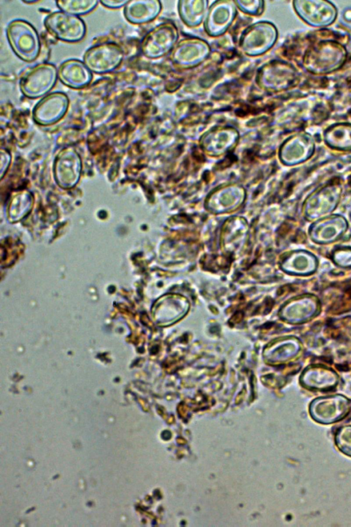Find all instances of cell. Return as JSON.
Returning <instances> with one entry per match:
<instances>
[{
  "label": "cell",
  "instance_id": "obj_18",
  "mask_svg": "<svg viewBox=\"0 0 351 527\" xmlns=\"http://www.w3.org/2000/svg\"><path fill=\"white\" fill-rule=\"evenodd\" d=\"M291 271L299 274H308L315 270L316 259L308 252L300 251L293 255Z\"/></svg>",
  "mask_w": 351,
  "mask_h": 527
},
{
  "label": "cell",
  "instance_id": "obj_6",
  "mask_svg": "<svg viewBox=\"0 0 351 527\" xmlns=\"http://www.w3.org/2000/svg\"><path fill=\"white\" fill-rule=\"evenodd\" d=\"M340 196L341 188L338 185H330L320 188L306 199L304 215L309 220L328 216L337 207Z\"/></svg>",
  "mask_w": 351,
  "mask_h": 527
},
{
  "label": "cell",
  "instance_id": "obj_22",
  "mask_svg": "<svg viewBox=\"0 0 351 527\" xmlns=\"http://www.w3.org/2000/svg\"><path fill=\"white\" fill-rule=\"evenodd\" d=\"M128 1L125 0H104V1H100L99 3H101L104 7H106L110 9H117L120 8L121 7H124L125 4L128 3Z\"/></svg>",
  "mask_w": 351,
  "mask_h": 527
},
{
  "label": "cell",
  "instance_id": "obj_21",
  "mask_svg": "<svg viewBox=\"0 0 351 527\" xmlns=\"http://www.w3.org/2000/svg\"><path fill=\"white\" fill-rule=\"evenodd\" d=\"M334 260L339 266H351V248H342L337 250L334 253Z\"/></svg>",
  "mask_w": 351,
  "mask_h": 527
},
{
  "label": "cell",
  "instance_id": "obj_17",
  "mask_svg": "<svg viewBox=\"0 0 351 527\" xmlns=\"http://www.w3.org/2000/svg\"><path fill=\"white\" fill-rule=\"evenodd\" d=\"M32 198L27 192L19 193L11 202L9 208V216L11 221H18L23 218L31 209Z\"/></svg>",
  "mask_w": 351,
  "mask_h": 527
},
{
  "label": "cell",
  "instance_id": "obj_1",
  "mask_svg": "<svg viewBox=\"0 0 351 527\" xmlns=\"http://www.w3.org/2000/svg\"><path fill=\"white\" fill-rule=\"evenodd\" d=\"M6 36L13 51L21 60L30 62L39 56V36L29 22L22 19L12 21L7 26Z\"/></svg>",
  "mask_w": 351,
  "mask_h": 527
},
{
  "label": "cell",
  "instance_id": "obj_12",
  "mask_svg": "<svg viewBox=\"0 0 351 527\" xmlns=\"http://www.w3.org/2000/svg\"><path fill=\"white\" fill-rule=\"evenodd\" d=\"M60 80L73 89H80L90 84L93 79L92 72L83 61L69 59L63 62L58 70Z\"/></svg>",
  "mask_w": 351,
  "mask_h": 527
},
{
  "label": "cell",
  "instance_id": "obj_3",
  "mask_svg": "<svg viewBox=\"0 0 351 527\" xmlns=\"http://www.w3.org/2000/svg\"><path fill=\"white\" fill-rule=\"evenodd\" d=\"M44 25L51 34L67 43L81 41L86 33V24L80 16L61 10L48 14Z\"/></svg>",
  "mask_w": 351,
  "mask_h": 527
},
{
  "label": "cell",
  "instance_id": "obj_9",
  "mask_svg": "<svg viewBox=\"0 0 351 527\" xmlns=\"http://www.w3.org/2000/svg\"><path fill=\"white\" fill-rule=\"evenodd\" d=\"M350 410L349 401L342 396H330L314 400L310 413L316 421L332 423L343 418Z\"/></svg>",
  "mask_w": 351,
  "mask_h": 527
},
{
  "label": "cell",
  "instance_id": "obj_13",
  "mask_svg": "<svg viewBox=\"0 0 351 527\" xmlns=\"http://www.w3.org/2000/svg\"><path fill=\"white\" fill-rule=\"evenodd\" d=\"M314 150L312 137L306 134H299L286 144L284 150V160L289 164H298L310 158Z\"/></svg>",
  "mask_w": 351,
  "mask_h": 527
},
{
  "label": "cell",
  "instance_id": "obj_11",
  "mask_svg": "<svg viewBox=\"0 0 351 527\" xmlns=\"http://www.w3.org/2000/svg\"><path fill=\"white\" fill-rule=\"evenodd\" d=\"M347 227V221L343 216L332 215L315 222L310 227L309 235L315 242L328 244L340 237Z\"/></svg>",
  "mask_w": 351,
  "mask_h": 527
},
{
  "label": "cell",
  "instance_id": "obj_10",
  "mask_svg": "<svg viewBox=\"0 0 351 527\" xmlns=\"http://www.w3.org/2000/svg\"><path fill=\"white\" fill-rule=\"evenodd\" d=\"M81 160L77 152L71 148L63 149L56 161V178L59 185L69 188L78 181L81 171Z\"/></svg>",
  "mask_w": 351,
  "mask_h": 527
},
{
  "label": "cell",
  "instance_id": "obj_19",
  "mask_svg": "<svg viewBox=\"0 0 351 527\" xmlns=\"http://www.w3.org/2000/svg\"><path fill=\"white\" fill-rule=\"evenodd\" d=\"M310 372L313 373V379H304V380L305 385L312 388H324L335 384L329 381L321 378L337 379L335 374L330 373L328 370L326 369L315 368L313 369Z\"/></svg>",
  "mask_w": 351,
  "mask_h": 527
},
{
  "label": "cell",
  "instance_id": "obj_8",
  "mask_svg": "<svg viewBox=\"0 0 351 527\" xmlns=\"http://www.w3.org/2000/svg\"><path fill=\"white\" fill-rule=\"evenodd\" d=\"M295 12L308 24L315 27L330 25L337 16L333 4L327 1L302 0L293 2Z\"/></svg>",
  "mask_w": 351,
  "mask_h": 527
},
{
  "label": "cell",
  "instance_id": "obj_4",
  "mask_svg": "<svg viewBox=\"0 0 351 527\" xmlns=\"http://www.w3.org/2000/svg\"><path fill=\"white\" fill-rule=\"evenodd\" d=\"M58 78V70L53 64L40 63L24 74L20 80V89L27 97L39 98L52 89Z\"/></svg>",
  "mask_w": 351,
  "mask_h": 527
},
{
  "label": "cell",
  "instance_id": "obj_15",
  "mask_svg": "<svg viewBox=\"0 0 351 527\" xmlns=\"http://www.w3.org/2000/svg\"><path fill=\"white\" fill-rule=\"evenodd\" d=\"M324 141L331 148L351 149V124L341 123L329 127L324 134Z\"/></svg>",
  "mask_w": 351,
  "mask_h": 527
},
{
  "label": "cell",
  "instance_id": "obj_20",
  "mask_svg": "<svg viewBox=\"0 0 351 527\" xmlns=\"http://www.w3.org/2000/svg\"><path fill=\"white\" fill-rule=\"evenodd\" d=\"M335 443L343 453L351 456V426L341 428L337 432Z\"/></svg>",
  "mask_w": 351,
  "mask_h": 527
},
{
  "label": "cell",
  "instance_id": "obj_23",
  "mask_svg": "<svg viewBox=\"0 0 351 527\" xmlns=\"http://www.w3.org/2000/svg\"><path fill=\"white\" fill-rule=\"evenodd\" d=\"M23 2H24V3H27V4H30V3H38V1H37V0H33V1H32H32H23Z\"/></svg>",
  "mask_w": 351,
  "mask_h": 527
},
{
  "label": "cell",
  "instance_id": "obj_5",
  "mask_svg": "<svg viewBox=\"0 0 351 527\" xmlns=\"http://www.w3.org/2000/svg\"><path fill=\"white\" fill-rule=\"evenodd\" d=\"M123 52L121 47L111 42L92 46L86 51L83 62L91 72L104 74L117 69L122 62Z\"/></svg>",
  "mask_w": 351,
  "mask_h": 527
},
{
  "label": "cell",
  "instance_id": "obj_7",
  "mask_svg": "<svg viewBox=\"0 0 351 527\" xmlns=\"http://www.w3.org/2000/svg\"><path fill=\"white\" fill-rule=\"evenodd\" d=\"M69 105V97L64 93H49L34 106L33 118L36 123L43 126L53 124L65 115Z\"/></svg>",
  "mask_w": 351,
  "mask_h": 527
},
{
  "label": "cell",
  "instance_id": "obj_2",
  "mask_svg": "<svg viewBox=\"0 0 351 527\" xmlns=\"http://www.w3.org/2000/svg\"><path fill=\"white\" fill-rule=\"evenodd\" d=\"M346 49L333 41H322L309 49L304 58V67L315 73L331 72L345 61Z\"/></svg>",
  "mask_w": 351,
  "mask_h": 527
},
{
  "label": "cell",
  "instance_id": "obj_16",
  "mask_svg": "<svg viewBox=\"0 0 351 527\" xmlns=\"http://www.w3.org/2000/svg\"><path fill=\"white\" fill-rule=\"evenodd\" d=\"M98 3L99 1L95 0H69L56 1L57 6L59 8L60 10L78 16L90 13L96 8Z\"/></svg>",
  "mask_w": 351,
  "mask_h": 527
},
{
  "label": "cell",
  "instance_id": "obj_14",
  "mask_svg": "<svg viewBox=\"0 0 351 527\" xmlns=\"http://www.w3.org/2000/svg\"><path fill=\"white\" fill-rule=\"evenodd\" d=\"M158 12L157 2L153 1H128L124 6V16L130 23L140 24L153 19Z\"/></svg>",
  "mask_w": 351,
  "mask_h": 527
}]
</instances>
